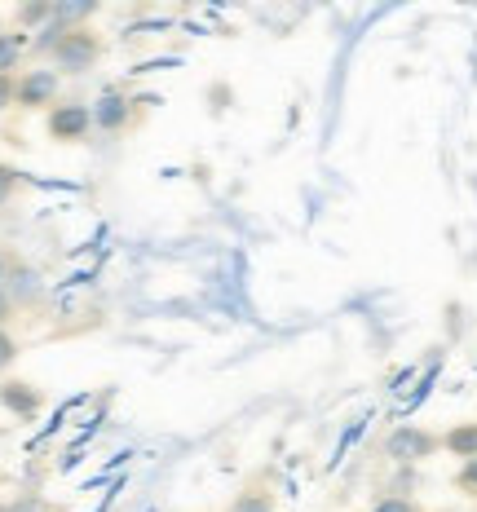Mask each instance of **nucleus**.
Here are the masks:
<instances>
[{
	"label": "nucleus",
	"instance_id": "11",
	"mask_svg": "<svg viewBox=\"0 0 477 512\" xmlns=\"http://www.w3.org/2000/svg\"><path fill=\"white\" fill-rule=\"evenodd\" d=\"M49 18H53V5H49V0H31V5H18L14 9V23H18V31H27V36H31V27H45L49 23Z\"/></svg>",
	"mask_w": 477,
	"mask_h": 512
},
{
	"label": "nucleus",
	"instance_id": "21",
	"mask_svg": "<svg viewBox=\"0 0 477 512\" xmlns=\"http://www.w3.org/2000/svg\"><path fill=\"white\" fill-rule=\"evenodd\" d=\"M0 36H5V27H0Z\"/></svg>",
	"mask_w": 477,
	"mask_h": 512
},
{
	"label": "nucleus",
	"instance_id": "12",
	"mask_svg": "<svg viewBox=\"0 0 477 512\" xmlns=\"http://www.w3.org/2000/svg\"><path fill=\"white\" fill-rule=\"evenodd\" d=\"M226 512H274V499L265 490H243V495L230 499Z\"/></svg>",
	"mask_w": 477,
	"mask_h": 512
},
{
	"label": "nucleus",
	"instance_id": "19",
	"mask_svg": "<svg viewBox=\"0 0 477 512\" xmlns=\"http://www.w3.org/2000/svg\"><path fill=\"white\" fill-rule=\"evenodd\" d=\"M9 265H14V261H9V256L0 252V287H5V279H9Z\"/></svg>",
	"mask_w": 477,
	"mask_h": 512
},
{
	"label": "nucleus",
	"instance_id": "2",
	"mask_svg": "<svg viewBox=\"0 0 477 512\" xmlns=\"http://www.w3.org/2000/svg\"><path fill=\"white\" fill-rule=\"evenodd\" d=\"M45 133L58 146H80L93 133V106L89 102H58L45 115Z\"/></svg>",
	"mask_w": 477,
	"mask_h": 512
},
{
	"label": "nucleus",
	"instance_id": "18",
	"mask_svg": "<svg viewBox=\"0 0 477 512\" xmlns=\"http://www.w3.org/2000/svg\"><path fill=\"white\" fill-rule=\"evenodd\" d=\"M9 318H14V301H9V292H5V287H0V327H5Z\"/></svg>",
	"mask_w": 477,
	"mask_h": 512
},
{
	"label": "nucleus",
	"instance_id": "3",
	"mask_svg": "<svg viewBox=\"0 0 477 512\" xmlns=\"http://www.w3.org/2000/svg\"><path fill=\"white\" fill-rule=\"evenodd\" d=\"M438 451H442V437L420 429V424H398V429L385 437V455L394 464H420V460H433Z\"/></svg>",
	"mask_w": 477,
	"mask_h": 512
},
{
	"label": "nucleus",
	"instance_id": "14",
	"mask_svg": "<svg viewBox=\"0 0 477 512\" xmlns=\"http://www.w3.org/2000/svg\"><path fill=\"white\" fill-rule=\"evenodd\" d=\"M371 512H420V504H411L407 495H385L371 504Z\"/></svg>",
	"mask_w": 477,
	"mask_h": 512
},
{
	"label": "nucleus",
	"instance_id": "1",
	"mask_svg": "<svg viewBox=\"0 0 477 512\" xmlns=\"http://www.w3.org/2000/svg\"><path fill=\"white\" fill-rule=\"evenodd\" d=\"M49 58H53V67H58L62 76H84V71L98 67L102 40H98V31H89V27H71L67 36L58 40V49H53Z\"/></svg>",
	"mask_w": 477,
	"mask_h": 512
},
{
	"label": "nucleus",
	"instance_id": "15",
	"mask_svg": "<svg viewBox=\"0 0 477 512\" xmlns=\"http://www.w3.org/2000/svg\"><path fill=\"white\" fill-rule=\"evenodd\" d=\"M14 362H18V340L9 336L5 327H0V376H5V371L14 367Z\"/></svg>",
	"mask_w": 477,
	"mask_h": 512
},
{
	"label": "nucleus",
	"instance_id": "9",
	"mask_svg": "<svg viewBox=\"0 0 477 512\" xmlns=\"http://www.w3.org/2000/svg\"><path fill=\"white\" fill-rule=\"evenodd\" d=\"M98 14V0H62V5H53V23L58 27H84L89 18Z\"/></svg>",
	"mask_w": 477,
	"mask_h": 512
},
{
	"label": "nucleus",
	"instance_id": "6",
	"mask_svg": "<svg viewBox=\"0 0 477 512\" xmlns=\"http://www.w3.org/2000/svg\"><path fill=\"white\" fill-rule=\"evenodd\" d=\"M5 292H9V301H14V309L40 305V301H45V274H40L36 265H27V261H14V265H9Z\"/></svg>",
	"mask_w": 477,
	"mask_h": 512
},
{
	"label": "nucleus",
	"instance_id": "17",
	"mask_svg": "<svg viewBox=\"0 0 477 512\" xmlns=\"http://www.w3.org/2000/svg\"><path fill=\"white\" fill-rule=\"evenodd\" d=\"M14 93H18V80L14 76H0V115L14 106Z\"/></svg>",
	"mask_w": 477,
	"mask_h": 512
},
{
	"label": "nucleus",
	"instance_id": "4",
	"mask_svg": "<svg viewBox=\"0 0 477 512\" xmlns=\"http://www.w3.org/2000/svg\"><path fill=\"white\" fill-rule=\"evenodd\" d=\"M58 89H62V76L49 67H31L18 76V93H14V106L23 111H53L58 106Z\"/></svg>",
	"mask_w": 477,
	"mask_h": 512
},
{
	"label": "nucleus",
	"instance_id": "5",
	"mask_svg": "<svg viewBox=\"0 0 477 512\" xmlns=\"http://www.w3.org/2000/svg\"><path fill=\"white\" fill-rule=\"evenodd\" d=\"M0 407H5L14 420H40V411H45V393L36 389L31 380H0Z\"/></svg>",
	"mask_w": 477,
	"mask_h": 512
},
{
	"label": "nucleus",
	"instance_id": "16",
	"mask_svg": "<svg viewBox=\"0 0 477 512\" xmlns=\"http://www.w3.org/2000/svg\"><path fill=\"white\" fill-rule=\"evenodd\" d=\"M455 486L464 490V495H477V460H464L460 473H455Z\"/></svg>",
	"mask_w": 477,
	"mask_h": 512
},
{
	"label": "nucleus",
	"instance_id": "10",
	"mask_svg": "<svg viewBox=\"0 0 477 512\" xmlns=\"http://www.w3.org/2000/svg\"><path fill=\"white\" fill-rule=\"evenodd\" d=\"M23 49H27V31H5L0 36V76H14Z\"/></svg>",
	"mask_w": 477,
	"mask_h": 512
},
{
	"label": "nucleus",
	"instance_id": "8",
	"mask_svg": "<svg viewBox=\"0 0 477 512\" xmlns=\"http://www.w3.org/2000/svg\"><path fill=\"white\" fill-rule=\"evenodd\" d=\"M442 451H451L455 460H477V420L451 424V429L442 433Z\"/></svg>",
	"mask_w": 477,
	"mask_h": 512
},
{
	"label": "nucleus",
	"instance_id": "13",
	"mask_svg": "<svg viewBox=\"0 0 477 512\" xmlns=\"http://www.w3.org/2000/svg\"><path fill=\"white\" fill-rule=\"evenodd\" d=\"M18 168H9V164H0V208H9V199L18 195Z\"/></svg>",
	"mask_w": 477,
	"mask_h": 512
},
{
	"label": "nucleus",
	"instance_id": "7",
	"mask_svg": "<svg viewBox=\"0 0 477 512\" xmlns=\"http://www.w3.org/2000/svg\"><path fill=\"white\" fill-rule=\"evenodd\" d=\"M133 120V98H124L120 89H106L98 102H93V128L98 133H124Z\"/></svg>",
	"mask_w": 477,
	"mask_h": 512
},
{
	"label": "nucleus",
	"instance_id": "20",
	"mask_svg": "<svg viewBox=\"0 0 477 512\" xmlns=\"http://www.w3.org/2000/svg\"><path fill=\"white\" fill-rule=\"evenodd\" d=\"M438 512H464V508H438Z\"/></svg>",
	"mask_w": 477,
	"mask_h": 512
}]
</instances>
